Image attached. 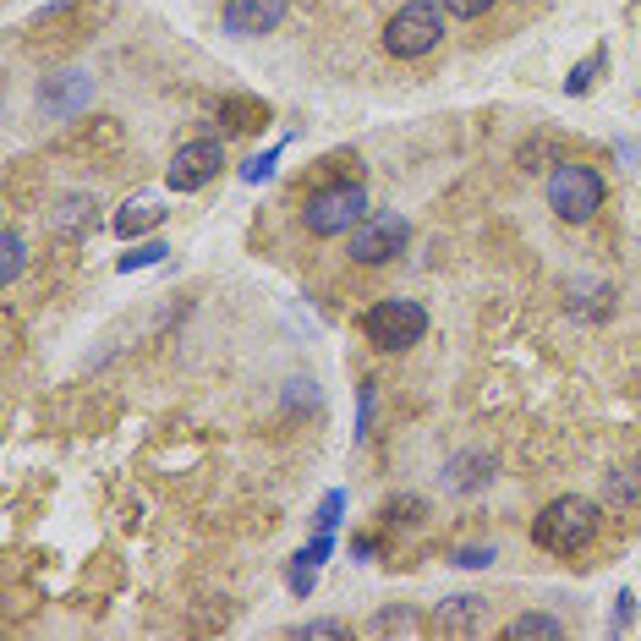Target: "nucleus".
Returning a JSON list of instances; mask_svg holds the SVG:
<instances>
[{"label":"nucleus","mask_w":641,"mask_h":641,"mask_svg":"<svg viewBox=\"0 0 641 641\" xmlns=\"http://www.w3.org/2000/svg\"><path fill=\"white\" fill-rule=\"evenodd\" d=\"M329 554H334V532H319V537H313V543L291 559V592H297V598H308V592H313V576L323 570V559H329Z\"/></svg>","instance_id":"12"},{"label":"nucleus","mask_w":641,"mask_h":641,"mask_svg":"<svg viewBox=\"0 0 641 641\" xmlns=\"http://www.w3.org/2000/svg\"><path fill=\"white\" fill-rule=\"evenodd\" d=\"M351 554H356V559H373V554H378V543H373V537H356V543H351Z\"/></svg>","instance_id":"28"},{"label":"nucleus","mask_w":641,"mask_h":641,"mask_svg":"<svg viewBox=\"0 0 641 641\" xmlns=\"http://www.w3.org/2000/svg\"><path fill=\"white\" fill-rule=\"evenodd\" d=\"M598 526H603V515H598L592 499L559 493V499L543 504V515L532 521V537H537V548H548V554H581V548L598 537Z\"/></svg>","instance_id":"1"},{"label":"nucleus","mask_w":641,"mask_h":641,"mask_svg":"<svg viewBox=\"0 0 641 641\" xmlns=\"http://www.w3.org/2000/svg\"><path fill=\"white\" fill-rule=\"evenodd\" d=\"M160 220H164V209L154 203V197H132V203H127V209L116 214V236L138 242V236H143V231H154Z\"/></svg>","instance_id":"13"},{"label":"nucleus","mask_w":641,"mask_h":641,"mask_svg":"<svg viewBox=\"0 0 641 641\" xmlns=\"http://www.w3.org/2000/svg\"><path fill=\"white\" fill-rule=\"evenodd\" d=\"M94 220H99L94 197H88V192H72V197H61V203H55L50 231H55V242H83V236L94 231Z\"/></svg>","instance_id":"10"},{"label":"nucleus","mask_w":641,"mask_h":641,"mask_svg":"<svg viewBox=\"0 0 641 641\" xmlns=\"http://www.w3.org/2000/svg\"><path fill=\"white\" fill-rule=\"evenodd\" d=\"M275 170H280V143H275L269 154H258V160L247 164V170H242V181H253V186H258V181H269Z\"/></svg>","instance_id":"23"},{"label":"nucleus","mask_w":641,"mask_h":641,"mask_svg":"<svg viewBox=\"0 0 641 641\" xmlns=\"http://www.w3.org/2000/svg\"><path fill=\"white\" fill-rule=\"evenodd\" d=\"M340 510H345V493L334 488V493L323 499V510H319V532H334V526H340Z\"/></svg>","instance_id":"25"},{"label":"nucleus","mask_w":641,"mask_h":641,"mask_svg":"<svg viewBox=\"0 0 641 641\" xmlns=\"http://www.w3.org/2000/svg\"><path fill=\"white\" fill-rule=\"evenodd\" d=\"M439 39H445V17H439V6H428V0H406V6L384 22V50H389L395 61H417V55L439 50Z\"/></svg>","instance_id":"4"},{"label":"nucleus","mask_w":641,"mask_h":641,"mask_svg":"<svg viewBox=\"0 0 641 641\" xmlns=\"http://www.w3.org/2000/svg\"><path fill=\"white\" fill-rule=\"evenodd\" d=\"M367 423H373V384L362 378V389H356V439L367 434Z\"/></svg>","instance_id":"26"},{"label":"nucleus","mask_w":641,"mask_h":641,"mask_svg":"<svg viewBox=\"0 0 641 641\" xmlns=\"http://www.w3.org/2000/svg\"><path fill=\"white\" fill-rule=\"evenodd\" d=\"M22 264H28V247H22V236L6 225V231H0V286H11V280L22 275Z\"/></svg>","instance_id":"16"},{"label":"nucleus","mask_w":641,"mask_h":641,"mask_svg":"<svg viewBox=\"0 0 641 641\" xmlns=\"http://www.w3.org/2000/svg\"><path fill=\"white\" fill-rule=\"evenodd\" d=\"M504 637H510V641H532V637L559 641V637H565V626H559L554 615H543V609H537V615H515V620L504 626Z\"/></svg>","instance_id":"14"},{"label":"nucleus","mask_w":641,"mask_h":641,"mask_svg":"<svg viewBox=\"0 0 641 641\" xmlns=\"http://www.w3.org/2000/svg\"><path fill=\"white\" fill-rule=\"evenodd\" d=\"M499 554L493 548H478V543H467V548H456L450 554V565H461V570H482V565H493Z\"/></svg>","instance_id":"22"},{"label":"nucleus","mask_w":641,"mask_h":641,"mask_svg":"<svg viewBox=\"0 0 641 641\" xmlns=\"http://www.w3.org/2000/svg\"><path fill=\"white\" fill-rule=\"evenodd\" d=\"M302 220L313 236H345L367 220V186L362 181H329L302 203Z\"/></svg>","instance_id":"3"},{"label":"nucleus","mask_w":641,"mask_h":641,"mask_svg":"<svg viewBox=\"0 0 641 641\" xmlns=\"http://www.w3.org/2000/svg\"><path fill=\"white\" fill-rule=\"evenodd\" d=\"M412 631H417V615L412 609H384L373 620V637H412Z\"/></svg>","instance_id":"18"},{"label":"nucleus","mask_w":641,"mask_h":641,"mask_svg":"<svg viewBox=\"0 0 641 641\" xmlns=\"http://www.w3.org/2000/svg\"><path fill=\"white\" fill-rule=\"evenodd\" d=\"M631 620H637V598L620 592V598H615V620H609V631L620 637V631H631Z\"/></svg>","instance_id":"24"},{"label":"nucleus","mask_w":641,"mask_h":641,"mask_svg":"<svg viewBox=\"0 0 641 641\" xmlns=\"http://www.w3.org/2000/svg\"><path fill=\"white\" fill-rule=\"evenodd\" d=\"M603 66H609V50H592V55H587V61H581L570 77H565V94H570V99L592 94V83H598V72H603Z\"/></svg>","instance_id":"15"},{"label":"nucleus","mask_w":641,"mask_h":641,"mask_svg":"<svg viewBox=\"0 0 641 641\" xmlns=\"http://www.w3.org/2000/svg\"><path fill=\"white\" fill-rule=\"evenodd\" d=\"M609 504H641V472H609Z\"/></svg>","instance_id":"19"},{"label":"nucleus","mask_w":641,"mask_h":641,"mask_svg":"<svg viewBox=\"0 0 641 641\" xmlns=\"http://www.w3.org/2000/svg\"><path fill=\"white\" fill-rule=\"evenodd\" d=\"M220 170H225V149H220L214 138H197V143H181V149H175V160L164 170V186H170V192H197V186H209Z\"/></svg>","instance_id":"7"},{"label":"nucleus","mask_w":641,"mask_h":641,"mask_svg":"<svg viewBox=\"0 0 641 641\" xmlns=\"http://www.w3.org/2000/svg\"><path fill=\"white\" fill-rule=\"evenodd\" d=\"M384 515H389V521H406V526H417V521H423V499H395Z\"/></svg>","instance_id":"27"},{"label":"nucleus","mask_w":641,"mask_h":641,"mask_svg":"<svg viewBox=\"0 0 641 641\" xmlns=\"http://www.w3.org/2000/svg\"><path fill=\"white\" fill-rule=\"evenodd\" d=\"M406 242H412L406 214L378 209V214H367V220L351 231V258H356V264H367V269H378V264H389L395 253H406Z\"/></svg>","instance_id":"6"},{"label":"nucleus","mask_w":641,"mask_h":641,"mask_svg":"<svg viewBox=\"0 0 641 641\" xmlns=\"http://www.w3.org/2000/svg\"><path fill=\"white\" fill-rule=\"evenodd\" d=\"M434 631H439V637H482V631H488V603L472 598V592L445 598V603L434 609Z\"/></svg>","instance_id":"9"},{"label":"nucleus","mask_w":641,"mask_h":641,"mask_svg":"<svg viewBox=\"0 0 641 641\" xmlns=\"http://www.w3.org/2000/svg\"><path fill=\"white\" fill-rule=\"evenodd\" d=\"M164 253H170L164 242H143L138 253H121L116 269H121V275H132V269H154V264H164Z\"/></svg>","instance_id":"17"},{"label":"nucleus","mask_w":641,"mask_h":641,"mask_svg":"<svg viewBox=\"0 0 641 641\" xmlns=\"http://www.w3.org/2000/svg\"><path fill=\"white\" fill-rule=\"evenodd\" d=\"M297 637L302 641H340V637H351V626L345 620H308V626H297Z\"/></svg>","instance_id":"20"},{"label":"nucleus","mask_w":641,"mask_h":641,"mask_svg":"<svg viewBox=\"0 0 641 641\" xmlns=\"http://www.w3.org/2000/svg\"><path fill=\"white\" fill-rule=\"evenodd\" d=\"M88 99H94V83H88L83 72L55 77V83H44V88H39V105H44V110H55V116H77Z\"/></svg>","instance_id":"11"},{"label":"nucleus","mask_w":641,"mask_h":641,"mask_svg":"<svg viewBox=\"0 0 641 641\" xmlns=\"http://www.w3.org/2000/svg\"><path fill=\"white\" fill-rule=\"evenodd\" d=\"M439 6H445L456 22H478V17H488V11H493V0H439Z\"/></svg>","instance_id":"21"},{"label":"nucleus","mask_w":641,"mask_h":641,"mask_svg":"<svg viewBox=\"0 0 641 641\" xmlns=\"http://www.w3.org/2000/svg\"><path fill=\"white\" fill-rule=\"evenodd\" d=\"M362 334H367L378 351H412V345L428 334V308H423V302H406V297L373 302V308L362 313Z\"/></svg>","instance_id":"5"},{"label":"nucleus","mask_w":641,"mask_h":641,"mask_svg":"<svg viewBox=\"0 0 641 641\" xmlns=\"http://www.w3.org/2000/svg\"><path fill=\"white\" fill-rule=\"evenodd\" d=\"M286 17V0H225V33L236 39H264Z\"/></svg>","instance_id":"8"},{"label":"nucleus","mask_w":641,"mask_h":641,"mask_svg":"<svg viewBox=\"0 0 641 641\" xmlns=\"http://www.w3.org/2000/svg\"><path fill=\"white\" fill-rule=\"evenodd\" d=\"M603 197H609V186H603V175H598L592 164H581V160L554 164V175H548V209H554L565 225L592 220V214L603 209Z\"/></svg>","instance_id":"2"}]
</instances>
